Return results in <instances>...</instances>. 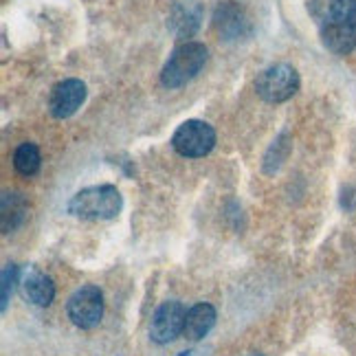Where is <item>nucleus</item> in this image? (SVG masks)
Wrapping results in <instances>:
<instances>
[{"label":"nucleus","mask_w":356,"mask_h":356,"mask_svg":"<svg viewBox=\"0 0 356 356\" xmlns=\"http://www.w3.org/2000/svg\"><path fill=\"white\" fill-rule=\"evenodd\" d=\"M185 317L187 312L183 304L178 301H165L152 317V325H149V337L156 343H170L185 327Z\"/></svg>","instance_id":"6"},{"label":"nucleus","mask_w":356,"mask_h":356,"mask_svg":"<svg viewBox=\"0 0 356 356\" xmlns=\"http://www.w3.org/2000/svg\"><path fill=\"white\" fill-rule=\"evenodd\" d=\"M257 95L268 104H282L289 102L299 90V73L289 64H275L268 66L255 79Z\"/></svg>","instance_id":"3"},{"label":"nucleus","mask_w":356,"mask_h":356,"mask_svg":"<svg viewBox=\"0 0 356 356\" xmlns=\"http://www.w3.org/2000/svg\"><path fill=\"white\" fill-rule=\"evenodd\" d=\"M321 40L323 47L332 51L334 56H348L356 47V26L327 20V24L321 29Z\"/></svg>","instance_id":"8"},{"label":"nucleus","mask_w":356,"mask_h":356,"mask_svg":"<svg viewBox=\"0 0 356 356\" xmlns=\"http://www.w3.org/2000/svg\"><path fill=\"white\" fill-rule=\"evenodd\" d=\"M86 99V84L79 79H64L53 86L49 97V111L56 119H66L77 113Z\"/></svg>","instance_id":"7"},{"label":"nucleus","mask_w":356,"mask_h":356,"mask_svg":"<svg viewBox=\"0 0 356 356\" xmlns=\"http://www.w3.org/2000/svg\"><path fill=\"white\" fill-rule=\"evenodd\" d=\"M181 356H189V354H187V352H183V354H181Z\"/></svg>","instance_id":"14"},{"label":"nucleus","mask_w":356,"mask_h":356,"mask_svg":"<svg viewBox=\"0 0 356 356\" xmlns=\"http://www.w3.org/2000/svg\"><path fill=\"white\" fill-rule=\"evenodd\" d=\"M172 145L181 156L187 159H198L209 154L216 145V130L209 123L191 119L185 121L183 126H178V130L172 136Z\"/></svg>","instance_id":"4"},{"label":"nucleus","mask_w":356,"mask_h":356,"mask_svg":"<svg viewBox=\"0 0 356 356\" xmlns=\"http://www.w3.org/2000/svg\"><path fill=\"white\" fill-rule=\"evenodd\" d=\"M204 62H207V47L204 44L200 42L181 44L170 56L165 66H163V73H161L163 86H168V88L185 86L187 81H191L200 73Z\"/></svg>","instance_id":"2"},{"label":"nucleus","mask_w":356,"mask_h":356,"mask_svg":"<svg viewBox=\"0 0 356 356\" xmlns=\"http://www.w3.org/2000/svg\"><path fill=\"white\" fill-rule=\"evenodd\" d=\"M11 268L13 266H7V270H5V277H3V310L7 308V304H9V289L13 291V275L11 280H9V275H11Z\"/></svg>","instance_id":"13"},{"label":"nucleus","mask_w":356,"mask_h":356,"mask_svg":"<svg viewBox=\"0 0 356 356\" xmlns=\"http://www.w3.org/2000/svg\"><path fill=\"white\" fill-rule=\"evenodd\" d=\"M213 323H216V310H213V306H209V304H196L191 310H187L183 332L191 341H200L204 334H209Z\"/></svg>","instance_id":"9"},{"label":"nucleus","mask_w":356,"mask_h":356,"mask_svg":"<svg viewBox=\"0 0 356 356\" xmlns=\"http://www.w3.org/2000/svg\"><path fill=\"white\" fill-rule=\"evenodd\" d=\"M68 319H71L81 330H90L99 321L104 314V295L97 286H84L71 295L66 304Z\"/></svg>","instance_id":"5"},{"label":"nucleus","mask_w":356,"mask_h":356,"mask_svg":"<svg viewBox=\"0 0 356 356\" xmlns=\"http://www.w3.org/2000/svg\"><path fill=\"white\" fill-rule=\"evenodd\" d=\"M40 149L35 143H22L16 154H13V168H16V172L20 176H33L38 170H40Z\"/></svg>","instance_id":"11"},{"label":"nucleus","mask_w":356,"mask_h":356,"mask_svg":"<svg viewBox=\"0 0 356 356\" xmlns=\"http://www.w3.org/2000/svg\"><path fill=\"white\" fill-rule=\"evenodd\" d=\"M24 295L29 301H33L35 306H49L53 297H56V284L40 270H29L22 282Z\"/></svg>","instance_id":"10"},{"label":"nucleus","mask_w":356,"mask_h":356,"mask_svg":"<svg viewBox=\"0 0 356 356\" xmlns=\"http://www.w3.org/2000/svg\"><path fill=\"white\" fill-rule=\"evenodd\" d=\"M68 211L77 218L111 220L121 211V194L115 185H97L81 189L68 202Z\"/></svg>","instance_id":"1"},{"label":"nucleus","mask_w":356,"mask_h":356,"mask_svg":"<svg viewBox=\"0 0 356 356\" xmlns=\"http://www.w3.org/2000/svg\"><path fill=\"white\" fill-rule=\"evenodd\" d=\"M327 13H330L332 22L356 26V0H330Z\"/></svg>","instance_id":"12"}]
</instances>
